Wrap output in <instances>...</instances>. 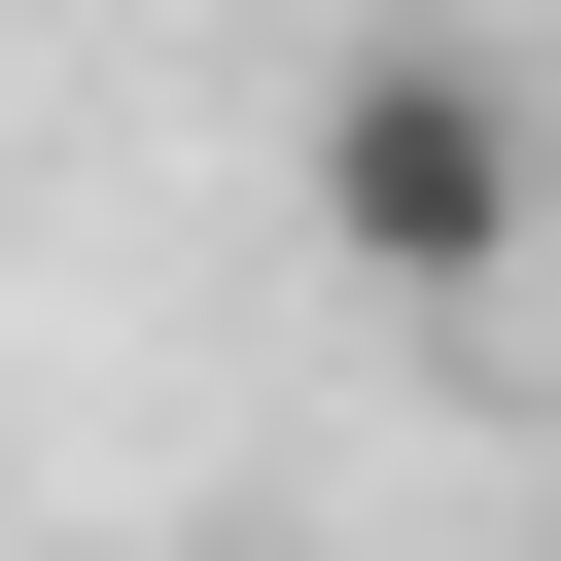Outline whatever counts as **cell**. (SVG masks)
<instances>
[{"label":"cell","mask_w":561,"mask_h":561,"mask_svg":"<svg viewBox=\"0 0 561 561\" xmlns=\"http://www.w3.org/2000/svg\"><path fill=\"white\" fill-rule=\"evenodd\" d=\"M561 245V140H526V70L491 35H351L316 70V280H386V316H491Z\"/></svg>","instance_id":"cell-1"}]
</instances>
